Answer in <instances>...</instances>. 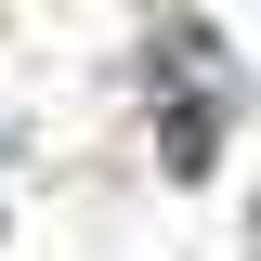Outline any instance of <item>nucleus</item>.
Returning a JSON list of instances; mask_svg holds the SVG:
<instances>
[{
	"instance_id": "obj_1",
	"label": "nucleus",
	"mask_w": 261,
	"mask_h": 261,
	"mask_svg": "<svg viewBox=\"0 0 261 261\" xmlns=\"http://www.w3.org/2000/svg\"><path fill=\"white\" fill-rule=\"evenodd\" d=\"M209 170V105H170V183Z\"/></svg>"
}]
</instances>
